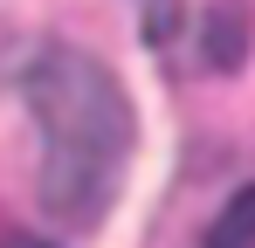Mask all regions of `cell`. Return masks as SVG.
Returning <instances> with one entry per match:
<instances>
[{
    "mask_svg": "<svg viewBox=\"0 0 255 248\" xmlns=\"http://www.w3.org/2000/svg\"><path fill=\"white\" fill-rule=\"evenodd\" d=\"M21 90H28V111L42 131V207L62 228L104 221L125 186L131 138H138L118 76L76 48H48Z\"/></svg>",
    "mask_w": 255,
    "mask_h": 248,
    "instance_id": "1",
    "label": "cell"
}]
</instances>
